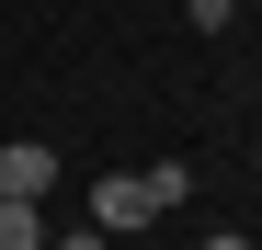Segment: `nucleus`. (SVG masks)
Masks as SVG:
<instances>
[{
  "mask_svg": "<svg viewBox=\"0 0 262 250\" xmlns=\"http://www.w3.org/2000/svg\"><path fill=\"white\" fill-rule=\"evenodd\" d=\"M183 193H194V171H183V159H148V171H103V182H92V228H103V239H125V228L171 216Z\"/></svg>",
  "mask_w": 262,
  "mask_h": 250,
  "instance_id": "1",
  "label": "nucleus"
},
{
  "mask_svg": "<svg viewBox=\"0 0 262 250\" xmlns=\"http://www.w3.org/2000/svg\"><path fill=\"white\" fill-rule=\"evenodd\" d=\"M0 193L46 205V193H57V148H34V137H0Z\"/></svg>",
  "mask_w": 262,
  "mask_h": 250,
  "instance_id": "2",
  "label": "nucleus"
},
{
  "mask_svg": "<svg viewBox=\"0 0 262 250\" xmlns=\"http://www.w3.org/2000/svg\"><path fill=\"white\" fill-rule=\"evenodd\" d=\"M183 12H194V34H228V23H239V0H183Z\"/></svg>",
  "mask_w": 262,
  "mask_h": 250,
  "instance_id": "3",
  "label": "nucleus"
},
{
  "mask_svg": "<svg viewBox=\"0 0 262 250\" xmlns=\"http://www.w3.org/2000/svg\"><path fill=\"white\" fill-rule=\"evenodd\" d=\"M205 250H251V239H205Z\"/></svg>",
  "mask_w": 262,
  "mask_h": 250,
  "instance_id": "4",
  "label": "nucleus"
},
{
  "mask_svg": "<svg viewBox=\"0 0 262 250\" xmlns=\"http://www.w3.org/2000/svg\"><path fill=\"white\" fill-rule=\"evenodd\" d=\"M239 12H262V0H239Z\"/></svg>",
  "mask_w": 262,
  "mask_h": 250,
  "instance_id": "5",
  "label": "nucleus"
},
{
  "mask_svg": "<svg viewBox=\"0 0 262 250\" xmlns=\"http://www.w3.org/2000/svg\"><path fill=\"white\" fill-rule=\"evenodd\" d=\"M251 159H262V148H251Z\"/></svg>",
  "mask_w": 262,
  "mask_h": 250,
  "instance_id": "6",
  "label": "nucleus"
}]
</instances>
